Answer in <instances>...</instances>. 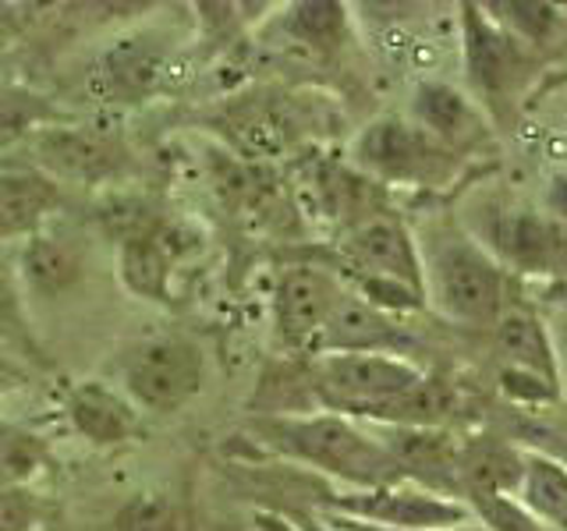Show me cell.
I'll return each mask as SVG.
<instances>
[{
    "instance_id": "6da1fadb",
    "label": "cell",
    "mask_w": 567,
    "mask_h": 531,
    "mask_svg": "<svg viewBox=\"0 0 567 531\" xmlns=\"http://www.w3.org/2000/svg\"><path fill=\"white\" fill-rule=\"evenodd\" d=\"M248 433L270 454L295 460L327 478H337L344 489H372L390 482H408L390 460L365 421H354L333 412L306 415H256Z\"/></svg>"
},
{
    "instance_id": "7a4b0ae2",
    "label": "cell",
    "mask_w": 567,
    "mask_h": 531,
    "mask_svg": "<svg viewBox=\"0 0 567 531\" xmlns=\"http://www.w3.org/2000/svg\"><path fill=\"white\" fill-rule=\"evenodd\" d=\"M422 301L457 326H493L511 301V280L457 220H436L415 235Z\"/></svg>"
},
{
    "instance_id": "3957f363",
    "label": "cell",
    "mask_w": 567,
    "mask_h": 531,
    "mask_svg": "<svg viewBox=\"0 0 567 531\" xmlns=\"http://www.w3.org/2000/svg\"><path fill=\"white\" fill-rule=\"evenodd\" d=\"M422 372L404 354H312L306 368L309 412H333L377 425L386 407L412 389Z\"/></svg>"
},
{
    "instance_id": "277c9868",
    "label": "cell",
    "mask_w": 567,
    "mask_h": 531,
    "mask_svg": "<svg viewBox=\"0 0 567 531\" xmlns=\"http://www.w3.org/2000/svg\"><path fill=\"white\" fill-rule=\"evenodd\" d=\"M117 379L138 415H177L203 394L206 351L192 336L159 333L124 351Z\"/></svg>"
},
{
    "instance_id": "5b68a950",
    "label": "cell",
    "mask_w": 567,
    "mask_h": 531,
    "mask_svg": "<svg viewBox=\"0 0 567 531\" xmlns=\"http://www.w3.org/2000/svg\"><path fill=\"white\" fill-rule=\"evenodd\" d=\"M351 167L372 185H440L454 167V153L398 114L369 121L351 142Z\"/></svg>"
},
{
    "instance_id": "8992f818",
    "label": "cell",
    "mask_w": 567,
    "mask_h": 531,
    "mask_svg": "<svg viewBox=\"0 0 567 531\" xmlns=\"http://www.w3.org/2000/svg\"><path fill=\"white\" fill-rule=\"evenodd\" d=\"M323 513L372 524L383 531H425L472 521L468 507L457 496H443L415 482H390L372 489H337L327 492Z\"/></svg>"
},
{
    "instance_id": "52a82bcc",
    "label": "cell",
    "mask_w": 567,
    "mask_h": 531,
    "mask_svg": "<svg viewBox=\"0 0 567 531\" xmlns=\"http://www.w3.org/2000/svg\"><path fill=\"white\" fill-rule=\"evenodd\" d=\"M341 280H390L422 294V266L415 230L394 212H377L362 223L348 227L337 241Z\"/></svg>"
},
{
    "instance_id": "ba28073f",
    "label": "cell",
    "mask_w": 567,
    "mask_h": 531,
    "mask_svg": "<svg viewBox=\"0 0 567 531\" xmlns=\"http://www.w3.org/2000/svg\"><path fill=\"white\" fill-rule=\"evenodd\" d=\"M348 283L333 266L319 262H291L277 273L274 283V330L284 347L309 354L319 330L327 326L337 301L344 298Z\"/></svg>"
},
{
    "instance_id": "9c48e42d",
    "label": "cell",
    "mask_w": 567,
    "mask_h": 531,
    "mask_svg": "<svg viewBox=\"0 0 567 531\" xmlns=\"http://www.w3.org/2000/svg\"><path fill=\"white\" fill-rule=\"evenodd\" d=\"M457 11L465 71L478 103H511V93L528 71V50L518 40H511L501 25H493L478 4H461Z\"/></svg>"
},
{
    "instance_id": "30bf717a",
    "label": "cell",
    "mask_w": 567,
    "mask_h": 531,
    "mask_svg": "<svg viewBox=\"0 0 567 531\" xmlns=\"http://www.w3.org/2000/svg\"><path fill=\"white\" fill-rule=\"evenodd\" d=\"M468 235L501 262L504 273L511 266H514V273H546V270H554L560 259L557 227L536 209L489 206L486 227L468 230Z\"/></svg>"
},
{
    "instance_id": "8fae6325",
    "label": "cell",
    "mask_w": 567,
    "mask_h": 531,
    "mask_svg": "<svg viewBox=\"0 0 567 531\" xmlns=\"http://www.w3.org/2000/svg\"><path fill=\"white\" fill-rule=\"evenodd\" d=\"M35 170L58 181L96 185L124 167V146L96 128H43L32 138Z\"/></svg>"
},
{
    "instance_id": "7c38bea8",
    "label": "cell",
    "mask_w": 567,
    "mask_h": 531,
    "mask_svg": "<svg viewBox=\"0 0 567 531\" xmlns=\"http://www.w3.org/2000/svg\"><path fill=\"white\" fill-rule=\"evenodd\" d=\"M195 248V238L185 227L171 220H159L146 235H135L128 241H117V273L121 283L135 298L167 305L171 301V277L174 266L182 262L185 252Z\"/></svg>"
},
{
    "instance_id": "4fadbf2b",
    "label": "cell",
    "mask_w": 567,
    "mask_h": 531,
    "mask_svg": "<svg viewBox=\"0 0 567 531\" xmlns=\"http://www.w3.org/2000/svg\"><path fill=\"white\" fill-rule=\"evenodd\" d=\"M64 418L71 433L89 447H124L142 436V415L117 386L103 379L75 383L64 397Z\"/></svg>"
},
{
    "instance_id": "5bb4252c",
    "label": "cell",
    "mask_w": 567,
    "mask_h": 531,
    "mask_svg": "<svg viewBox=\"0 0 567 531\" xmlns=\"http://www.w3.org/2000/svg\"><path fill=\"white\" fill-rule=\"evenodd\" d=\"M404 344L408 336L394 315L372 309L354 291H344L309 354H404Z\"/></svg>"
},
{
    "instance_id": "9a60e30c",
    "label": "cell",
    "mask_w": 567,
    "mask_h": 531,
    "mask_svg": "<svg viewBox=\"0 0 567 531\" xmlns=\"http://www.w3.org/2000/svg\"><path fill=\"white\" fill-rule=\"evenodd\" d=\"M489 330H493V347L501 354V368H518L528 372V376H539L560 386L557 347L549 341V330L536 309L507 301Z\"/></svg>"
},
{
    "instance_id": "2e32d148",
    "label": "cell",
    "mask_w": 567,
    "mask_h": 531,
    "mask_svg": "<svg viewBox=\"0 0 567 531\" xmlns=\"http://www.w3.org/2000/svg\"><path fill=\"white\" fill-rule=\"evenodd\" d=\"M61 206V188L35 167L0 170V244L43 230Z\"/></svg>"
},
{
    "instance_id": "e0dca14e",
    "label": "cell",
    "mask_w": 567,
    "mask_h": 531,
    "mask_svg": "<svg viewBox=\"0 0 567 531\" xmlns=\"http://www.w3.org/2000/svg\"><path fill=\"white\" fill-rule=\"evenodd\" d=\"M14 266L25 298H58L82 280V256L75 241H68L64 235H50L47 227L25 238L22 252L14 256Z\"/></svg>"
},
{
    "instance_id": "ac0fdd59",
    "label": "cell",
    "mask_w": 567,
    "mask_h": 531,
    "mask_svg": "<svg viewBox=\"0 0 567 531\" xmlns=\"http://www.w3.org/2000/svg\"><path fill=\"white\" fill-rule=\"evenodd\" d=\"M164 40L156 35H132V40H117L106 58L96 67V82L106 96L114 100H142L164 79L167 50L159 46Z\"/></svg>"
},
{
    "instance_id": "d6986e66",
    "label": "cell",
    "mask_w": 567,
    "mask_h": 531,
    "mask_svg": "<svg viewBox=\"0 0 567 531\" xmlns=\"http://www.w3.org/2000/svg\"><path fill=\"white\" fill-rule=\"evenodd\" d=\"M408 121L419 124L425 135L436 138L451 153L483 135V114L475 111V103L465 93H457L447 82H422L415 88L412 117Z\"/></svg>"
},
{
    "instance_id": "ffe728a7",
    "label": "cell",
    "mask_w": 567,
    "mask_h": 531,
    "mask_svg": "<svg viewBox=\"0 0 567 531\" xmlns=\"http://www.w3.org/2000/svg\"><path fill=\"white\" fill-rule=\"evenodd\" d=\"M511 496L546 531H564V521H567V475H564V465H560L557 454L522 450V471H518V482H514Z\"/></svg>"
},
{
    "instance_id": "44dd1931",
    "label": "cell",
    "mask_w": 567,
    "mask_h": 531,
    "mask_svg": "<svg viewBox=\"0 0 567 531\" xmlns=\"http://www.w3.org/2000/svg\"><path fill=\"white\" fill-rule=\"evenodd\" d=\"M53 460L47 436L29 425L0 421V489H29Z\"/></svg>"
},
{
    "instance_id": "7402d4cb",
    "label": "cell",
    "mask_w": 567,
    "mask_h": 531,
    "mask_svg": "<svg viewBox=\"0 0 567 531\" xmlns=\"http://www.w3.org/2000/svg\"><path fill=\"white\" fill-rule=\"evenodd\" d=\"M0 344L25 351L29 358L43 362V351L35 344V333L25 312V291L18 280V266L11 252H0Z\"/></svg>"
},
{
    "instance_id": "603a6c76",
    "label": "cell",
    "mask_w": 567,
    "mask_h": 531,
    "mask_svg": "<svg viewBox=\"0 0 567 531\" xmlns=\"http://www.w3.org/2000/svg\"><path fill=\"white\" fill-rule=\"evenodd\" d=\"M493 25H501L511 40L528 46H546L560 29V8L554 4H478Z\"/></svg>"
},
{
    "instance_id": "cb8c5ba5",
    "label": "cell",
    "mask_w": 567,
    "mask_h": 531,
    "mask_svg": "<svg viewBox=\"0 0 567 531\" xmlns=\"http://www.w3.org/2000/svg\"><path fill=\"white\" fill-rule=\"evenodd\" d=\"M288 29L298 43L312 50H333L341 46L348 29V8L344 4H295L288 14Z\"/></svg>"
},
{
    "instance_id": "d4e9b609",
    "label": "cell",
    "mask_w": 567,
    "mask_h": 531,
    "mask_svg": "<svg viewBox=\"0 0 567 531\" xmlns=\"http://www.w3.org/2000/svg\"><path fill=\"white\" fill-rule=\"evenodd\" d=\"M182 510L164 492H138L114 513V531H182Z\"/></svg>"
},
{
    "instance_id": "484cf974",
    "label": "cell",
    "mask_w": 567,
    "mask_h": 531,
    "mask_svg": "<svg viewBox=\"0 0 567 531\" xmlns=\"http://www.w3.org/2000/svg\"><path fill=\"white\" fill-rule=\"evenodd\" d=\"M461 503L486 531H546L514 496H468Z\"/></svg>"
},
{
    "instance_id": "4316f807",
    "label": "cell",
    "mask_w": 567,
    "mask_h": 531,
    "mask_svg": "<svg viewBox=\"0 0 567 531\" xmlns=\"http://www.w3.org/2000/svg\"><path fill=\"white\" fill-rule=\"evenodd\" d=\"M43 524V503L32 489H0V531H35Z\"/></svg>"
},
{
    "instance_id": "83f0119b",
    "label": "cell",
    "mask_w": 567,
    "mask_h": 531,
    "mask_svg": "<svg viewBox=\"0 0 567 531\" xmlns=\"http://www.w3.org/2000/svg\"><path fill=\"white\" fill-rule=\"evenodd\" d=\"M333 524H341L344 531H383V528H372V524H359V521H348V518H337V513H327ZM425 531H486L475 518L465 521V524H447V528H425Z\"/></svg>"
},
{
    "instance_id": "f1b7e54d",
    "label": "cell",
    "mask_w": 567,
    "mask_h": 531,
    "mask_svg": "<svg viewBox=\"0 0 567 531\" xmlns=\"http://www.w3.org/2000/svg\"><path fill=\"white\" fill-rule=\"evenodd\" d=\"M284 518H288L291 524H295V531H344L341 524H333L327 513H284Z\"/></svg>"
},
{
    "instance_id": "f546056e",
    "label": "cell",
    "mask_w": 567,
    "mask_h": 531,
    "mask_svg": "<svg viewBox=\"0 0 567 531\" xmlns=\"http://www.w3.org/2000/svg\"><path fill=\"white\" fill-rule=\"evenodd\" d=\"M14 383V376H11V368L8 365H0V397L8 394V386Z\"/></svg>"
}]
</instances>
